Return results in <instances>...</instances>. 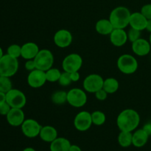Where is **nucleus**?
Masks as SVG:
<instances>
[{
	"label": "nucleus",
	"mask_w": 151,
	"mask_h": 151,
	"mask_svg": "<svg viewBox=\"0 0 151 151\" xmlns=\"http://www.w3.org/2000/svg\"><path fill=\"white\" fill-rule=\"evenodd\" d=\"M139 114L132 109H124L119 114L116 118V125L120 131L133 132L139 125Z\"/></svg>",
	"instance_id": "nucleus-1"
},
{
	"label": "nucleus",
	"mask_w": 151,
	"mask_h": 151,
	"mask_svg": "<svg viewBox=\"0 0 151 151\" xmlns=\"http://www.w3.org/2000/svg\"><path fill=\"white\" fill-rule=\"evenodd\" d=\"M131 13L129 9L124 6H119L111 10L109 20L114 29H125L129 26Z\"/></svg>",
	"instance_id": "nucleus-2"
},
{
	"label": "nucleus",
	"mask_w": 151,
	"mask_h": 151,
	"mask_svg": "<svg viewBox=\"0 0 151 151\" xmlns=\"http://www.w3.org/2000/svg\"><path fill=\"white\" fill-rule=\"evenodd\" d=\"M116 66L122 73L132 75L138 69L139 63L134 56L130 54H123L118 58Z\"/></svg>",
	"instance_id": "nucleus-3"
},
{
	"label": "nucleus",
	"mask_w": 151,
	"mask_h": 151,
	"mask_svg": "<svg viewBox=\"0 0 151 151\" xmlns=\"http://www.w3.org/2000/svg\"><path fill=\"white\" fill-rule=\"evenodd\" d=\"M18 58L6 54L0 59V75L11 78L16 75L19 69Z\"/></svg>",
	"instance_id": "nucleus-4"
},
{
	"label": "nucleus",
	"mask_w": 151,
	"mask_h": 151,
	"mask_svg": "<svg viewBox=\"0 0 151 151\" xmlns=\"http://www.w3.org/2000/svg\"><path fill=\"white\" fill-rule=\"evenodd\" d=\"M88 97L86 91L80 88H71L67 91V103L76 109L82 108L86 104Z\"/></svg>",
	"instance_id": "nucleus-5"
},
{
	"label": "nucleus",
	"mask_w": 151,
	"mask_h": 151,
	"mask_svg": "<svg viewBox=\"0 0 151 151\" xmlns=\"http://www.w3.org/2000/svg\"><path fill=\"white\" fill-rule=\"evenodd\" d=\"M36 69L46 72L51 69L54 63V55L50 50H40L34 58Z\"/></svg>",
	"instance_id": "nucleus-6"
},
{
	"label": "nucleus",
	"mask_w": 151,
	"mask_h": 151,
	"mask_svg": "<svg viewBox=\"0 0 151 151\" xmlns=\"http://www.w3.org/2000/svg\"><path fill=\"white\" fill-rule=\"evenodd\" d=\"M6 102L11 108L23 109L27 103L26 95L17 88H12L6 93Z\"/></svg>",
	"instance_id": "nucleus-7"
},
{
	"label": "nucleus",
	"mask_w": 151,
	"mask_h": 151,
	"mask_svg": "<svg viewBox=\"0 0 151 151\" xmlns=\"http://www.w3.org/2000/svg\"><path fill=\"white\" fill-rule=\"evenodd\" d=\"M83 66V58L78 53H70L63 58L62 61V69L64 72H78Z\"/></svg>",
	"instance_id": "nucleus-8"
},
{
	"label": "nucleus",
	"mask_w": 151,
	"mask_h": 151,
	"mask_svg": "<svg viewBox=\"0 0 151 151\" xmlns=\"http://www.w3.org/2000/svg\"><path fill=\"white\" fill-rule=\"evenodd\" d=\"M104 79L98 74H90L83 81V89L88 93H95L103 88Z\"/></svg>",
	"instance_id": "nucleus-9"
},
{
	"label": "nucleus",
	"mask_w": 151,
	"mask_h": 151,
	"mask_svg": "<svg viewBox=\"0 0 151 151\" xmlns=\"http://www.w3.org/2000/svg\"><path fill=\"white\" fill-rule=\"evenodd\" d=\"M73 124L75 129L78 131L85 132L88 131L93 125L91 113L87 111H81L76 114L74 119Z\"/></svg>",
	"instance_id": "nucleus-10"
},
{
	"label": "nucleus",
	"mask_w": 151,
	"mask_h": 151,
	"mask_svg": "<svg viewBox=\"0 0 151 151\" xmlns=\"http://www.w3.org/2000/svg\"><path fill=\"white\" fill-rule=\"evenodd\" d=\"M41 128L42 126L40 125L39 122L34 119H25L21 125V129L23 134L29 139L39 137Z\"/></svg>",
	"instance_id": "nucleus-11"
},
{
	"label": "nucleus",
	"mask_w": 151,
	"mask_h": 151,
	"mask_svg": "<svg viewBox=\"0 0 151 151\" xmlns=\"http://www.w3.org/2000/svg\"><path fill=\"white\" fill-rule=\"evenodd\" d=\"M55 44L59 48L64 49L69 47L73 41L72 32L66 29H58L53 36Z\"/></svg>",
	"instance_id": "nucleus-12"
},
{
	"label": "nucleus",
	"mask_w": 151,
	"mask_h": 151,
	"mask_svg": "<svg viewBox=\"0 0 151 151\" xmlns=\"http://www.w3.org/2000/svg\"><path fill=\"white\" fill-rule=\"evenodd\" d=\"M27 81L28 85L31 88H41L46 83V82H47V78H46V72L35 69V70L29 72Z\"/></svg>",
	"instance_id": "nucleus-13"
},
{
	"label": "nucleus",
	"mask_w": 151,
	"mask_h": 151,
	"mask_svg": "<svg viewBox=\"0 0 151 151\" xmlns=\"http://www.w3.org/2000/svg\"><path fill=\"white\" fill-rule=\"evenodd\" d=\"M131 50L136 55L143 57L147 55L150 52L151 45L149 41L140 38L132 43Z\"/></svg>",
	"instance_id": "nucleus-14"
},
{
	"label": "nucleus",
	"mask_w": 151,
	"mask_h": 151,
	"mask_svg": "<svg viewBox=\"0 0 151 151\" xmlns=\"http://www.w3.org/2000/svg\"><path fill=\"white\" fill-rule=\"evenodd\" d=\"M7 122L13 127H19L22 125L25 120V114L22 109L12 108L6 116Z\"/></svg>",
	"instance_id": "nucleus-15"
},
{
	"label": "nucleus",
	"mask_w": 151,
	"mask_h": 151,
	"mask_svg": "<svg viewBox=\"0 0 151 151\" xmlns=\"http://www.w3.org/2000/svg\"><path fill=\"white\" fill-rule=\"evenodd\" d=\"M109 37L111 43L116 47H122L128 41V33L125 29H114Z\"/></svg>",
	"instance_id": "nucleus-16"
},
{
	"label": "nucleus",
	"mask_w": 151,
	"mask_h": 151,
	"mask_svg": "<svg viewBox=\"0 0 151 151\" xmlns=\"http://www.w3.org/2000/svg\"><path fill=\"white\" fill-rule=\"evenodd\" d=\"M147 23V19L145 17L141 12H135L131 13L129 22L130 27L142 31L146 29Z\"/></svg>",
	"instance_id": "nucleus-17"
},
{
	"label": "nucleus",
	"mask_w": 151,
	"mask_h": 151,
	"mask_svg": "<svg viewBox=\"0 0 151 151\" xmlns=\"http://www.w3.org/2000/svg\"><path fill=\"white\" fill-rule=\"evenodd\" d=\"M38 44L34 42H27L22 46V57L25 60L34 59L39 52Z\"/></svg>",
	"instance_id": "nucleus-18"
},
{
	"label": "nucleus",
	"mask_w": 151,
	"mask_h": 151,
	"mask_svg": "<svg viewBox=\"0 0 151 151\" xmlns=\"http://www.w3.org/2000/svg\"><path fill=\"white\" fill-rule=\"evenodd\" d=\"M39 137L42 141L47 143H51L52 142H53L56 138L58 137L57 129L52 125L42 126Z\"/></svg>",
	"instance_id": "nucleus-19"
},
{
	"label": "nucleus",
	"mask_w": 151,
	"mask_h": 151,
	"mask_svg": "<svg viewBox=\"0 0 151 151\" xmlns=\"http://www.w3.org/2000/svg\"><path fill=\"white\" fill-rule=\"evenodd\" d=\"M149 136L142 128L137 129L133 132L132 145L136 147H142L147 144Z\"/></svg>",
	"instance_id": "nucleus-20"
},
{
	"label": "nucleus",
	"mask_w": 151,
	"mask_h": 151,
	"mask_svg": "<svg viewBox=\"0 0 151 151\" xmlns=\"http://www.w3.org/2000/svg\"><path fill=\"white\" fill-rule=\"evenodd\" d=\"M72 145L70 141L64 137H58L50 143V151H69Z\"/></svg>",
	"instance_id": "nucleus-21"
},
{
	"label": "nucleus",
	"mask_w": 151,
	"mask_h": 151,
	"mask_svg": "<svg viewBox=\"0 0 151 151\" xmlns=\"http://www.w3.org/2000/svg\"><path fill=\"white\" fill-rule=\"evenodd\" d=\"M114 29V28L109 19H100L96 22L95 29L100 35H109Z\"/></svg>",
	"instance_id": "nucleus-22"
},
{
	"label": "nucleus",
	"mask_w": 151,
	"mask_h": 151,
	"mask_svg": "<svg viewBox=\"0 0 151 151\" xmlns=\"http://www.w3.org/2000/svg\"><path fill=\"white\" fill-rule=\"evenodd\" d=\"M119 87V81L114 78H108L104 80L103 88L109 94H114L118 91Z\"/></svg>",
	"instance_id": "nucleus-23"
},
{
	"label": "nucleus",
	"mask_w": 151,
	"mask_h": 151,
	"mask_svg": "<svg viewBox=\"0 0 151 151\" xmlns=\"http://www.w3.org/2000/svg\"><path fill=\"white\" fill-rule=\"evenodd\" d=\"M133 132L120 131L117 137L118 143L122 147H128L132 145Z\"/></svg>",
	"instance_id": "nucleus-24"
},
{
	"label": "nucleus",
	"mask_w": 151,
	"mask_h": 151,
	"mask_svg": "<svg viewBox=\"0 0 151 151\" xmlns=\"http://www.w3.org/2000/svg\"><path fill=\"white\" fill-rule=\"evenodd\" d=\"M51 100L57 106L65 104L67 103V92L63 90H58L52 94Z\"/></svg>",
	"instance_id": "nucleus-25"
},
{
	"label": "nucleus",
	"mask_w": 151,
	"mask_h": 151,
	"mask_svg": "<svg viewBox=\"0 0 151 151\" xmlns=\"http://www.w3.org/2000/svg\"><path fill=\"white\" fill-rule=\"evenodd\" d=\"M91 119H92L93 125L96 126H101L104 125L106 121V115L102 111H94L91 113Z\"/></svg>",
	"instance_id": "nucleus-26"
},
{
	"label": "nucleus",
	"mask_w": 151,
	"mask_h": 151,
	"mask_svg": "<svg viewBox=\"0 0 151 151\" xmlns=\"http://www.w3.org/2000/svg\"><path fill=\"white\" fill-rule=\"evenodd\" d=\"M61 75V72L57 68L52 67L51 69L46 71V78L47 81L50 83L58 82L59 78Z\"/></svg>",
	"instance_id": "nucleus-27"
},
{
	"label": "nucleus",
	"mask_w": 151,
	"mask_h": 151,
	"mask_svg": "<svg viewBox=\"0 0 151 151\" xmlns=\"http://www.w3.org/2000/svg\"><path fill=\"white\" fill-rule=\"evenodd\" d=\"M13 88V83L10 78L6 76H0V91L7 93Z\"/></svg>",
	"instance_id": "nucleus-28"
},
{
	"label": "nucleus",
	"mask_w": 151,
	"mask_h": 151,
	"mask_svg": "<svg viewBox=\"0 0 151 151\" xmlns=\"http://www.w3.org/2000/svg\"><path fill=\"white\" fill-rule=\"evenodd\" d=\"M7 54L16 58L22 57V46L19 44H11L7 49Z\"/></svg>",
	"instance_id": "nucleus-29"
},
{
	"label": "nucleus",
	"mask_w": 151,
	"mask_h": 151,
	"mask_svg": "<svg viewBox=\"0 0 151 151\" xmlns=\"http://www.w3.org/2000/svg\"><path fill=\"white\" fill-rule=\"evenodd\" d=\"M58 83L61 86L63 87L68 86L70 85L72 83L70 78V73L63 71V72L61 73V75H60V78H59Z\"/></svg>",
	"instance_id": "nucleus-30"
},
{
	"label": "nucleus",
	"mask_w": 151,
	"mask_h": 151,
	"mask_svg": "<svg viewBox=\"0 0 151 151\" xmlns=\"http://www.w3.org/2000/svg\"><path fill=\"white\" fill-rule=\"evenodd\" d=\"M141 32L142 31L138 30V29H134V28H130L129 30L127 32L128 33V41H131V43L134 42L139 38H141Z\"/></svg>",
	"instance_id": "nucleus-31"
},
{
	"label": "nucleus",
	"mask_w": 151,
	"mask_h": 151,
	"mask_svg": "<svg viewBox=\"0 0 151 151\" xmlns=\"http://www.w3.org/2000/svg\"><path fill=\"white\" fill-rule=\"evenodd\" d=\"M140 12L144 15L147 20H150L151 19V4H146L143 5Z\"/></svg>",
	"instance_id": "nucleus-32"
},
{
	"label": "nucleus",
	"mask_w": 151,
	"mask_h": 151,
	"mask_svg": "<svg viewBox=\"0 0 151 151\" xmlns=\"http://www.w3.org/2000/svg\"><path fill=\"white\" fill-rule=\"evenodd\" d=\"M108 94H109L103 88H101V89L98 90V91L94 93L96 99L99 100V101H104V100H106L107 99Z\"/></svg>",
	"instance_id": "nucleus-33"
},
{
	"label": "nucleus",
	"mask_w": 151,
	"mask_h": 151,
	"mask_svg": "<svg viewBox=\"0 0 151 151\" xmlns=\"http://www.w3.org/2000/svg\"><path fill=\"white\" fill-rule=\"evenodd\" d=\"M11 109L12 108L10 107V105H9L7 102L2 103L1 105H0V114L2 115V116H6Z\"/></svg>",
	"instance_id": "nucleus-34"
},
{
	"label": "nucleus",
	"mask_w": 151,
	"mask_h": 151,
	"mask_svg": "<svg viewBox=\"0 0 151 151\" xmlns=\"http://www.w3.org/2000/svg\"><path fill=\"white\" fill-rule=\"evenodd\" d=\"M24 67L26 69L27 71L28 72H32V71L35 70L36 69V66H35V60L34 59H30V60H27L26 63L24 64Z\"/></svg>",
	"instance_id": "nucleus-35"
},
{
	"label": "nucleus",
	"mask_w": 151,
	"mask_h": 151,
	"mask_svg": "<svg viewBox=\"0 0 151 151\" xmlns=\"http://www.w3.org/2000/svg\"><path fill=\"white\" fill-rule=\"evenodd\" d=\"M70 78L72 80V83L78 82V81H80L81 79V75L79 73V71L78 72H73L70 73Z\"/></svg>",
	"instance_id": "nucleus-36"
},
{
	"label": "nucleus",
	"mask_w": 151,
	"mask_h": 151,
	"mask_svg": "<svg viewBox=\"0 0 151 151\" xmlns=\"http://www.w3.org/2000/svg\"><path fill=\"white\" fill-rule=\"evenodd\" d=\"M142 129L148 134L149 137L151 136V122H147V123L145 124Z\"/></svg>",
	"instance_id": "nucleus-37"
},
{
	"label": "nucleus",
	"mask_w": 151,
	"mask_h": 151,
	"mask_svg": "<svg viewBox=\"0 0 151 151\" xmlns=\"http://www.w3.org/2000/svg\"><path fill=\"white\" fill-rule=\"evenodd\" d=\"M69 151H82V149L76 145H72L69 147Z\"/></svg>",
	"instance_id": "nucleus-38"
},
{
	"label": "nucleus",
	"mask_w": 151,
	"mask_h": 151,
	"mask_svg": "<svg viewBox=\"0 0 151 151\" xmlns=\"http://www.w3.org/2000/svg\"><path fill=\"white\" fill-rule=\"evenodd\" d=\"M6 102V94L0 91V105Z\"/></svg>",
	"instance_id": "nucleus-39"
},
{
	"label": "nucleus",
	"mask_w": 151,
	"mask_h": 151,
	"mask_svg": "<svg viewBox=\"0 0 151 151\" xmlns=\"http://www.w3.org/2000/svg\"><path fill=\"white\" fill-rule=\"evenodd\" d=\"M145 29L147 31H148L150 33H151V19H150V20H147V27H146Z\"/></svg>",
	"instance_id": "nucleus-40"
},
{
	"label": "nucleus",
	"mask_w": 151,
	"mask_h": 151,
	"mask_svg": "<svg viewBox=\"0 0 151 151\" xmlns=\"http://www.w3.org/2000/svg\"><path fill=\"white\" fill-rule=\"evenodd\" d=\"M22 151H36L35 150V149L33 148V147H26V148L24 149Z\"/></svg>",
	"instance_id": "nucleus-41"
},
{
	"label": "nucleus",
	"mask_w": 151,
	"mask_h": 151,
	"mask_svg": "<svg viewBox=\"0 0 151 151\" xmlns=\"http://www.w3.org/2000/svg\"><path fill=\"white\" fill-rule=\"evenodd\" d=\"M4 55V52H3V50L1 47H0V59L3 57Z\"/></svg>",
	"instance_id": "nucleus-42"
},
{
	"label": "nucleus",
	"mask_w": 151,
	"mask_h": 151,
	"mask_svg": "<svg viewBox=\"0 0 151 151\" xmlns=\"http://www.w3.org/2000/svg\"><path fill=\"white\" fill-rule=\"evenodd\" d=\"M149 42H150V44L151 45V33L150 34V36H149Z\"/></svg>",
	"instance_id": "nucleus-43"
},
{
	"label": "nucleus",
	"mask_w": 151,
	"mask_h": 151,
	"mask_svg": "<svg viewBox=\"0 0 151 151\" xmlns=\"http://www.w3.org/2000/svg\"><path fill=\"white\" fill-rule=\"evenodd\" d=\"M0 76H1V75H0Z\"/></svg>",
	"instance_id": "nucleus-44"
}]
</instances>
